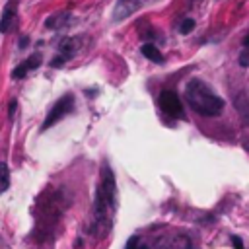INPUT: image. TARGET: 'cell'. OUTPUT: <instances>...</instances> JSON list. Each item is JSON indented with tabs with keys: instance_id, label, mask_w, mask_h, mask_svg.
Listing matches in <instances>:
<instances>
[{
	"instance_id": "6da1fadb",
	"label": "cell",
	"mask_w": 249,
	"mask_h": 249,
	"mask_svg": "<svg viewBox=\"0 0 249 249\" xmlns=\"http://www.w3.org/2000/svg\"><path fill=\"white\" fill-rule=\"evenodd\" d=\"M117 208V183H115V173L103 161L101 167V181L95 191L93 198V224H91V233L105 235V231L111 228V216Z\"/></svg>"
},
{
	"instance_id": "7a4b0ae2",
	"label": "cell",
	"mask_w": 249,
	"mask_h": 249,
	"mask_svg": "<svg viewBox=\"0 0 249 249\" xmlns=\"http://www.w3.org/2000/svg\"><path fill=\"white\" fill-rule=\"evenodd\" d=\"M185 97L191 109H195L202 117H216L224 109V99L216 95L210 86H206L202 80L193 78L185 88Z\"/></svg>"
},
{
	"instance_id": "3957f363",
	"label": "cell",
	"mask_w": 249,
	"mask_h": 249,
	"mask_svg": "<svg viewBox=\"0 0 249 249\" xmlns=\"http://www.w3.org/2000/svg\"><path fill=\"white\" fill-rule=\"evenodd\" d=\"M74 111V95L72 93H64L53 107H51V111H49V115L45 117V121H43V124H41V132H45L47 128H51L54 123H58L62 117H66L68 113H72Z\"/></svg>"
},
{
	"instance_id": "277c9868",
	"label": "cell",
	"mask_w": 249,
	"mask_h": 249,
	"mask_svg": "<svg viewBox=\"0 0 249 249\" xmlns=\"http://www.w3.org/2000/svg\"><path fill=\"white\" fill-rule=\"evenodd\" d=\"M158 103H160V109L165 115H169L173 119H185V111H183L181 99L173 89H163L160 93V97H158Z\"/></svg>"
},
{
	"instance_id": "5b68a950",
	"label": "cell",
	"mask_w": 249,
	"mask_h": 249,
	"mask_svg": "<svg viewBox=\"0 0 249 249\" xmlns=\"http://www.w3.org/2000/svg\"><path fill=\"white\" fill-rule=\"evenodd\" d=\"M140 0H117L115 8H113V19L115 21H123L128 16H132L138 8H140Z\"/></svg>"
},
{
	"instance_id": "8992f818",
	"label": "cell",
	"mask_w": 249,
	"mask_h": 249,
	"mask_svg": "<svg viewBox=\"0 0 249 249\" xmlns=\"http://www.w3.org/2000/svg\"><path fill=\"white\" fill-rule=\"evenodd\" d=\"M41 54L39 53H35V54H31L29 58H25L21 64H18L16 68H14V72H12V78H16V80H21V78H25V74L29 72V70H35V68H39L41 66Z\"/></svg>"
},
{
	"instance_id": "52a82bcc",
	"label": "cell",
	"mask_w": 249,
	"mask_h": 249,
	"mask_svg": "<svg viewBox=\"0 0 249 249\" xmlns=\"http://www.w3.org/2000/svg\"><path fill=\"white\" fill-rule=\"evenodd\" d=\"M82 47V39L78 37H64L60 43H58V54H62L66 60L72 58Z\"/></svg>"
},
{
	"instance_id": "ba28073f",
	"label": "cell",
	"mask_w": 249,
	"mask_h": 249,
	"mask_svg": "<svg viewBox=\"0 0 249 249\" xmlns=\"http://www.w3.org/2000/svg\"><path fill=\"white\" fill-rule=\"evenodd\" d=\"M16 21V0H10L0 16V33H8Z\"/></svg>"
},
{
	"instance_id": "9c48e42d",
	"label": "cell",
	"mask_w": 249,
	"mask_h": 249,
	"mask_svg": "<svg viewBox=\"0 0 249 249\" xmlns=\"http://www.w3.org/2000/svg\"><path fill=\"white\" fill-rule=\"evenodd\" d=\"M70 23V12H56V14H53V16H49L47 19H45V27L47 29H62V27H66Z\"/></svg>"
},
{
	"instance_id": "30bf717a",
	"label": "cell",
	"mask_w": 249,
	"mask_h": 249,
	"mask_svg": "<svg viewBox=\"0 0 249 249\" xmlns=\"http://www.w3.org/2000/svg\"><path fill=\"white\" fill-rule=\"evenodd\" d=\"M140 53H142L148 60H152V62H158V64L163 62V54L160 53V49H158L154 43H144V45L140 47Z\"/></svg>"
},
{
	"instance_id": "8fae6325",
	"label": "cell",
	"mask_w": 249,
	"mask_h": 249,
	"mask_svg": "<svg viewBox=\"0 0 249 249\" xmlns=\"http://www.w3.org/2000/svg\"><path fill=\"white\" fill-rule=\"evenodd\" d=\"M10 187V169L4 161H0V193L8 191Z\"/></svg>"
},
{
	"instance_id": "7c38bea8",
	"label": "cell",
	"mask_w": 249,
	"mask_h": 249,
	"mask_svg": "<svg viewBox=\"0 0 249 249\" xmlns=\"http://www.w3.org/2000/svg\"><path fill=\"white\" fill-rule=\"evenodd\" d=\"M124 249H150V247L144 245V243H140V237H138V235H132V237H128Z\"/></svg>"
},
{
	"instance_id": "4fadbf2b",
	"label": "cell",
	"mask_w": 249,
	"mask_h": 249,
	"mask_svg": "<svg viewBox=\"0 0 249 249\" xmlns=\"http://www.w3.org/2000/svg\"><path fill=\"white\" fill-rule=\"evenodd\" d=\"M193 29H195V19H191V18L183 19V21H181V25H179V33H183V35L191 33Z\"/></svg>"
},
{
	"instance_id": "5bb4252c",
	"label": "cell",
	"mask_w": 249,
	"mask_h": 249,
	"mask_svg": "<svg viewBox=\"0 0 249 249\" xmlns=\"http://www.w3.org/2000/svg\"><path fill=\"white\" fill-rule=\"evenodd\" d=\"M64 62H66V58H64L62 54H58V56H54V58L51 60V66H53V68H60V66H64Z\"/></svg>"
},
{
	"instance_id": "9a60e30c",
	"label": "cell",
	"mask_w": 249,
	"mask_h": 249,
	"mask_svg": "<svg viewBox=\"0 0 249 249\" xmlns=\"http://www.w3.org/2000/svg\"><path fill=\"white\" fill-rule=\"evenodd\" d=\"M239 64L241 66H249V47L239 54Z\"/></svg>"
},
{
	"instance_id": "2e32d148",
	"label": "cell",
	"mask_w": 249,
	"mask_h": 249,
	"mask_svg": "<svg viewBox=\"0 0 249 249\" xmlns=\"http://www.w3.org/2000/svg\"><path fill=\"white\" fill-rule=\"evenodd\" d=\"M231 243H233L235 249H245V245H243V241H241L239 235H231Z\"/></svg>"
},
{
	"instance_id": "e0dca14e",
	"label": "cell",
	"mask_w": 249,
	"mask_h": 249,
	"mask_svg": "<svg viewBox=\"0 0 249 249\" xmlns=\"http://www.w3.org/2000/svg\"><path fill=\"white\" fill-rule=\"evenodd\" d=\"M239 111L243 113V117H245V121L249 123V101H245L243 105H239Z\"/></svg>"
},
{
	"instance_id": "ac0fdd59",
	"label": "cell",
	"mask_w": 249,
	"mask_h": 249,
	"mask_svg": "<svg viewBox=\"0 0 249 249\" xmlns=\"http://www.w3.org/2000/svg\"><path fill=\"white\" fill-rule=\"evenodd\" d=\"M16 107H18V101H16V99H12V101H10V111H8V115H10V119H14V113H16Z\"/></svg>"
},
{
	"instance_id": "d6986e66",
	"label": "cell",
	"mask_w": 249,
	"mask_h": 249,
	"mask_svg": "<svg viewBox=\"0 0 249 249\" xmlns=\"http://www.w3.org/2000/svg\"><path fill=\"white\" fill-rule=\"evenodd\" d=\"M27 43H29V39H27V37H21V39H19V49H25Z\"/></svg>"
},
{
	"instance_id": "ffe728a7",
	"label": "cell",
	"mask_w": 249,
	"mask_h": 249,
	"mask_svg": "<svg viewBox=\"0 0 249 249\" xmlns=\"http://www.w3.org/2000/svg\"><path fill=\"white\" fill-rule=\"evenodd\" d=\"M82 245H84V241H82V239H76V241H74V247H76V249H78V247H82Z\"/></svg>"
},
{
	"instance_id": "44dd1931",
	"label": "cell",
	"mask_w": 249,
	"mask_h": 249,
	"mask_svg": "<svg viewBox=\"0 0 249 249\" xmlns=\"http://www.w3.org/2000/svg\"><path fill=\"white\" fill-rule=\"evenodd\" d=\"M245 45H247V47H249V35H247V39H245Z\"/></svg>"
}]
</instances>
